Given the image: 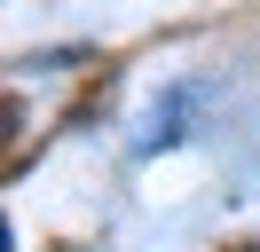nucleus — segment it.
I'll return each instance as SVG.
<instances>
[{"label":"nucleus","mask_w":260,"mask_h":252,"mask_svg":"<svg viewBox=\"0 0 260 252\" xmlns=\"http://www.w3.org/2000/svg\"><path fill=\"white\" fill-rule=\"evenodd\" d=\"M205 110V79H174V87L150 103V118H142V134H134V150L142 158H158V150H174L181 134H189V118Z\"/></svg>","instance_id":"obj_1"}]
</instances>
